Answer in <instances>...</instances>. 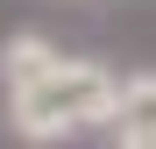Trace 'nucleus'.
Segmentation results:
<instances>
[{
	"mask_svg": "<svg viewBox=\"0 0 156 149\" xmlns=\"http://www.w3.org/2000/svg\"><path fill=\"white\" fill-rule=\"evenodd\" d=\"M121 107V78L92 57H57L36 85L7 92V128L21 142H71L78 128H107Z\"/></svg>",
	"mask_w": 156,
	"mask_h": 149,
	"instance_id": "obj_1",
	"label": "nucleus"
},
{
	"mask_svg": "<svg viewBox=\"0 0 156 149\" xmlns=\"http://www.w3.org/2000/svg\"><path fill=\"white\" fill-rule=\"evenodd\" d=\"M107 135L121 149H156V71H135L121 78V107L107 121Z\"/></svg>",
	"mask_w": 156,
	"mask_h": 149,
	"instance_id": "obj_2",
	"label": "nucleus"
},
{
	"mask_svg": "<svg viewBox=\"0 0 156 149\" xmlns=\"http://www.w3.org/2000/svg\"><path fill=\"white\" fill-rule=\"evenodd\" d=\"M64 50L50 43L43 29H14L7 43H0V92H21V85H36L50 64H57Z\"/></svg>",
	"mask_w": 156,
	"mask_h": 149,
	"instance_id": "obj_3",
	"label": "nucleus"
}]
</instances>
